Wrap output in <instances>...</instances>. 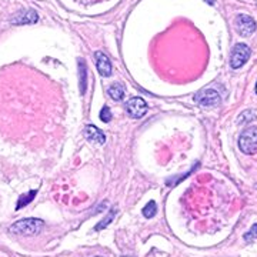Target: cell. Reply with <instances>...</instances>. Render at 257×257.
Returning a JSON list of instances; mask_svg holds the SVG:
<instances>
[{
    "instance_id": "cell-5",
    "label": "cell",
    "mask_w": 257,
    "mask_h": 257,
    "mask_svg": "<svg viewBox=\"0 0 257 257\" xmlns=\"http://www.w3.org/2000/svg\"><path fill=\"white\" fill-rule=\"evenodd\" d=\"M234 28L237 30L240 36L248 37L251 36L256 30V22L247 15H239L234 20Z\"/></svg>"
},
{
    "instance_id": "cell-21",
    "label": "cell",
    "mask_w": 257,
    "mask_h": 257,
    "mask_svg": "<svg viewBox=\"0 0 257 257\" xmlns=\"http://www.w3.org/2000/svg\"><path fill=\"white\" fill-rule=\"evenodd\" d=\"M256 3H257V0H256Z\"/></svg>"
},
{
    "instance_id": "cell-13",
    "label": "cell",
    "mask_w": 257,
    "mask_h": 257,
    "mask_svg": "<svg viewBox=\"0 0 257 257\" xmlns=\"http://www.w3.org/2000/svg\"><path fill=\"white\" fill-rule=\"evenodd\" d=\"M157 213V206L155 202H149L145 206V209H143V216L146 217V219H152V217H155Z\"/></svg>"
},
{
    "instance_id": "cell-10",
    "label": "cell",
    "mask_w": 257,
    "mask_h": 257,
    "mask_svg": "<svg viewBox=\"0 0 257 257\" xmlns=\"http://www.w3.org/2000/svg\"><path fill=\"white\" fill-rule=\"evenodd\" d=\"M107 93H109L111 100L121 101L124 99V96H126V89H124V86L121 83H114V84H111L110 87H109Z\"/></svg>"
},
{
    "instance_id": "cell-8",
    "label": "cell",
    "mask_w": 257,
    "mask_h": 257,
    "mask_svg": "<svg viewBox=\"0 0 257 257\" xmlns=\"http://www.w3.org/2000/svg\"><path fill=\"white\" fill-rule=\"evenodd\" d=\"M94 59H96V67L97 72L103 76V77H109L111 76V63L109 57L101 53V52H96L94 53Z\"/></svg>"
},
{
    "instance_id": "cell-3",
    "label": "cell",
    "mask_w": 257,
    "mask_h": 257,
    "mask_svg": "<svg viewBox=\"0 0 257 257\" xmlns=\"http://www.w3.org/2000/svg\"><path fill=\"white\" fill-rule=\"evenodd\" d=\"M194 100L197 101L200 106H204V107H214V106H217L220 103L221 97L220 93L217 92L216 89L206 87V89H203L196 94Z\"/></svg>"
},
{
    "instance_id": "cell-19",
    "label": "cell",
    "mask_w": 257,
    "mask_h": 257,
    "mask_svg": "<svg viewBox=\"0 0 257 257\" xmlns=\"http://www.w3.org/2000/svg\"><path fill=\"white\" fill-rule=\"evenodd\" d=\"M256 93H257V84H256Z\"/></svg>"
},
{
    "instance_id": "cell-15",
    "label": "cell",
    "mask_w": 257,
    "mask_h": 257,
    "mask_svg": "<svg viewBox=\"0 0 257 257\" xmlns=\"http://www.w3.org/2000/svg\"><path fill=\"white\" fill-rule=\"evenodd\" d=\"M33 196H36V190H32V192H29L28 194H23L18 203V210H20L25 204H29V203L32 202V200H33Z\"/></svg>"
},
{
    "instance_id": "cell-1",
    "label": "cell",
    "mask_w": 257,
    "mask_h": 257,
    "mask_svg": "<svg viewBox=\"0 0 257 257\" xmlns=\"http://www.w3.org/2000/svg\"><path fill=\"white\" fill-rule=\"evenodd\" d=\"M43 227H45L43 220L30 217V219H22V220L13 223L10 226L9 231L13 234H19V236H35V234H39Z\"/></svg>"
},
{
    "instance_id": "cell-17",
    "label": "cell",
    "mask_w": 257,
    "mask_h": 257,
    "mask_svg": "<svg viewBox=\"0 0 257 257\" xmlns=\"http://www.w3.org/2000/svg\"><path fill=\"white\" fill-rule=\"evenodd\" d=\"M100 120L101 121H104V123H109L111 120V111L110 109L106 106V107H103L100 110Z\"/></svg>"
},
{
    "instance_id": "cell-4",
    "label": "cell",
    "mask_w": 257,
    "mask_h": 257,
    "mask_svg": "<svg viewBox=\"0 0 257 257\" xmlns=\"http://www.w3.org/2000/svg\"><path fill=\"white\" fill-rule=\"evenodd\" d=\"M250 53H251V50H250V47L247 45L237 43L236 46L233 47L231 55H230V66H231V69L241 67L248 60Z\"/></svg>"
},
{
    "instance_id": "cell-12",
    "label": "cell",
    "mask_w": 257,
    "mask_h": 257,
    "mask_svg": "<svg viewBox=\"0 0 257 257\" xmlns=\"http://www.w3.org/2000/svg\"><path fill=\"white\" fill-rule=\"evenodd\" d=\"M254 119H257V111L256 110H246L240 114L237 123H239V124H246V123L253 121Z\"/></svg>"
},
{
    "instance_id": "cell-14",
    "label": "cell",
    "mask_w": 257,
    "mask_h": 257,
    "mask_svg": "<svg viewBox=\"0 0 257 257\" xmlns=\"http://www.w3.org/2000/svg\"><path fill=\"white\" fill-rule=\"evenodd\" d=\"M114 216H116V209L113 207V209L110 210V213H109V216H107V217H106V219H104L103 221H100V223H99V224H97V226L94 227V230H96V231H99V230L104 229V227H107V226H109V224L111 223V220L114 219Z\"/></svg>"
},
{
    "instance_id": "cell-6",
    "label": "cell",
    "mask_w": 257,
    "mask_h": 257,
    "mask_svg": "<svg viewBox=\"0 0 257 257\" xmlns=\"http://www.w3.org/2000/svg\"><path fill=\"white\" fill-rule=\"evenodd\" d=\"M149 110L147 103L142 97H132L130 100L126 103V111L128 113L130 117L133 119H140L143 117Z\"/></svg>"
},
{
    "instance_id": "cell-9",
    "label": "cell",
    "mask_w": 257,
    "mask_h": 257,
    "mask_svg": "<svg viewBox=\"0 0 257 257\" xmlns=\"http://www.w3.org/2000/svg\"><path fill=\"white\" fill-rule=\"evenodd\" d=\"M83 135H84V138L87 139V140L94 142V143H99V145H103V143L106 142V136H104V133L101 132L100 128H97L96 126H92V124L86 126L84 132H83Z\"/></svg>"
},
{
    "instance_id": "cell-7",
    "label": "cell",
    "mask_w": 257,
    "mask_h": 257,
    "mask_svg": "<svg viewBox=\"0 0 257 257\" xmlns=\"http://www.w3.org/2000/svg\"><path fill=\"white\" fill-rule=\"evenodd\" d=\"M39 20L37 13L33 9L20 10L13 18L10 19V23L15 26H23V25H35Z\"/></svg>"
},
{
    "instance_id": "cell-2",
    "label": "cell",
    "mask_w": 257,
    "mask_h": 257,
    "mask_svg": "<svg viewBox=\"0 0 257 257\" xmlns=\"http://www.w3.org/2000/svg\"><path fill=\"white\" fill-rule=\"evenodd\" d=\"M239 147L244 155H257V127L243 130L239 139Z\"/></svg>"
},
{
    "instance_id": "cell-20",
    "label": "cell",
    "mask_w": 257,
    "mask_h": 257,
    "mask_svg": "<svg viewBox=\"0 0 257 257\" xmlns=\"http://www.w3.org/2000/svg\"><path fill=\"white\" fill-rule=\"evenodd\" d=\"M124 257H132V256H124Z\"/></svg>"
},
{
    "instance_id": "cell-16",
    "label": "cell",
    "mask_w": 257,
    "mask_h": 257,
    "mask_svg": "<svg viewBox=\"0 0 257 257\" xmlns=\"http://www.w3.org/2000/svg\"><path fill=\"white\" fill-rule=\"evenodd\" d=\"M257 239V224L254 226H251L250 230H248L247 233L244 234V240L247 241V243H251V241H254Z\"/></svg>"
},
{
    "instance_id": "cell-22",
    "label": "cell",
    "mask_w": 257,
    "mask_h": 257,
    "mask_svg": "<svg viewBox=\"0 0 257 257\" xmlns=\"http://www.w3.org/2000/svg\"><path fill=\"white\" fill-rule=\"evenodd\" d=\"M97 257H100V256H97Z\"/></svg>"
},
{
    "instance_id": "cell-18",
    "label": "cell",
    "mask_w": 257,
    "mask_h": 257,
    "mask_svg": "<svg viewBox=\"0 0 257 257\" xmlns=\"http://www.w3.org/2000/svg\"><path fill=\"white\" fill-rule=\"evenodd\" d=\"M204 2H206V3H209L210 6H213V5L216 3V0H204Z\"/></svg>"
},
{
    "instance_id": "cell-11",
    "label": "cell",
    "mask_w": 257,
    "mask_h": 257,
    "mask_svg": "<svg viewBox=\"0 0 257 257\" xmlns=\"http://www.w3.org/2000/svg\"><path fill=\"white\" fill-rule=\"evenodd\" d=\"M79 77H80V93H86V86H87V73H86V63L82 59H79Z\"/></svg>"
}]
</instances>
